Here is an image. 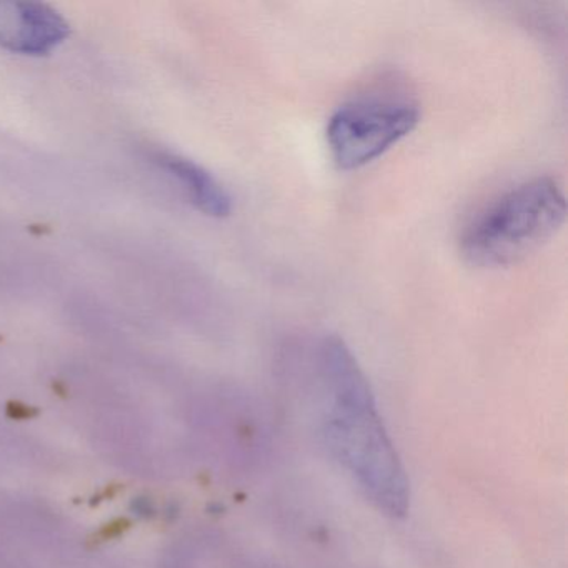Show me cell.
<instances>
[{
  "label": "cell",
  "instance_id": "obj_1",
  "mask_svg": "<svg viewBox=\"0 0 568 568\" xmlns=\"http://www.w3.org/2000/svg\"><path fill=\"white\" fill-rule=\"evenodd\" d=\"M315 368L332 450L377 510L404 517L410 504L407 475L357 358L341 337L325 335L315 345Z\"/></svg>",
  "mask_w": 568,
  "mask_h": 568
},
{
  "label": "cell",
  "instance_id": "obj_3",
  "mask_svg": "<svg viewBox=\"0 0 568 568\" xmlns=\"http://www.w3.org/2000/svg\"><path fill=\"white\" fill-rule=\"evenodd\" d=\"M420 122L417 102L398 94L358 95L328 119V151L342 171H357L387 154Z\"/></svg>",
  "mask_w": 568,
  "mask_h": 568
},
{
  "label": "cell",
  "instance_id": "obj_5",
  "mask_svg": "<svg viewBox=\"0 0 568 568\" xmlns=\"http://www.w3.org/2000/svg\"><path fill=\"white\" fill-rule=\"evenodd\" d=\"M159 164L178 179L187 192L192 204L209 217L224 219L231 215L232 197L224 185L207 171L189 159L179 155H159Z\"/></svg>",
  "mask_w": 568,
  "mask_h": 568
},
{
  "label": "cell",
  "instance_id": "obj_4",
  "mask_svg": "<svg viewBox=\"0 0 568 568\" xmlns=\"http://www.w3.org/2000/svg\"><path fill=\"white\" fill-rule=\"evenodd\" d=\"M69 24L38 2L0 4V44L26 55H44L68 39Z\"/></svg>",
  "mask_w": 568,
  "mask_h": 568
},
{
  "label": "cell",
  "instance_id": "obj_2",
  "mask_svg": "<svg viewBox=\"0 0 568 568\" xmlns=\"http://www.w3.org/2000/svg\"><path fill=\"white\" fill-rule=\"evenodd\" d=\"M567 199L550 175L508 189L481 209L460 235L465 261L484 268L507 267L547 244L565 224Z\"/></svg>",
  "mask_w": 568,
  "mask_h": 568
}]
</instances>
